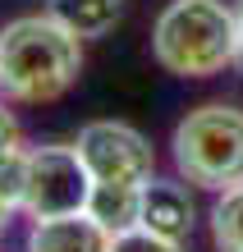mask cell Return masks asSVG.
I'll list each match as a JSON object with an SVG mask.
<instances>
[{"label": "cell", "instance_id": "6da1fadb", "mask_svg": "<svg viewBox=\"0 0 243 252\" xmlns=\"http://www.w3.org/2000/svg\"><path fill=\"white\" fill-rule=\"evenodd\" d=\"M83 73V37L55 14H19L0 32V96L23 106L60 101Z\"/></svg>", "mask_w": 243, "mask_h": 252}, {"label": "cell", "instance_id": "7a4b0ae2", "mask_svg": "<svg viewBox=\"0 0 243 252\" xmlns=\"http://www.w3.org/2000/svg\"><path fill=\"white\" fill-rule=\"evenodd\" d=\"M239 28L225 0H170L151 23V60L174 78H216L234 69Z\"/></svg>", "mask_w": 243, "mask_h": 252}, {"label": "cell", "instance_id": "3957f363", "mask_svg": "<svg viewBox=\"0 0 243 252\" xmlns=\"http://www.w3.org/2000/svg\"><path fill=\"white\" fill-rule=\"evenodd\" d=\"M170 152L179 179H188L193 188L225 192L243 184V110L225 101L193 106L170 133Z\"/></svg>", "mask_w": 243, "mask_h": 252}, {"label": "cell", "instance_id": "277c9868", "mask_svg": "<svg viewBox=\"0 0 243 252\" xmlns=\"http://www.w3.org/2000/svg\"><path fill=\"white\" fill-rule=\"evenodd\" d=\"M92 174L73 142H46L23 152V211L33 220L87 211Z\"/></svg>", "mask_w": 243, "mask_h": 252}, {"label": "cell", "instance_id": "5b68a950", "mask_svg": "<svg viewBox=\"0 0 243 252\" xmlns=\"http://www.w3.org/2000/svg\"><path fill=\"white\" fill-rule=\"evenodd\" d=\"M78 147L92 184H115V188H142L156 179V152L133 124L124 120H92L78 128Z\"/></svg>", "mask_w": 243, "mask_h": 252}, {"label": "cell", "instance_id": "8992f818", "mask_svg": "<svg viewBox=\"0 0 243 252\" xmlns=\"http://www.w3.org/2000/svg\"><path fill=\"white\" fill-rule=\"evenodd\" d=\"M138 225L161 234V239L188 243L193 225H197V202L188 179H151L142 184V202H138Z\"/></svg>", "mask_w": 243, "mask_h": 252}, {"label": "cell", "instance_id": "52a82bcc", "mask_svg": "<svg viewBox=\"0 0 243 252\" xmlns=\"http://www.w3.org/2000/svg\"><path fill=\"white\" fill-rule=\"evenodd\" d=\"M28 252H110V234H105L87 211L51 216V220H33V229H28Z\"/></svg>", "mask_w": 243, "mask_h": 252}, {"label": "cell", "instance_id": "ba28073f", "mask_svg": "<svg viewBox=\"0 0 243 252\" xmlns=\"http://www.w3.org/2000/svg\"><path fill=\"white\" fill-rule=\"evenodd\" d=\"M46 9L69 28V32H78L83 41L105 37L119 19H124V0H51Z\"/></svg>", "mask_w": 243, "mask_h": 252}, {"label": "cell", "instance_id": "9c48e42d", "mask_svg": "<svg viewBox=\"0 0 243 252\" xmlns=\"http://www.w3.org/2000/svg\"><path fill=\"white\" fill-rule=\"evenodd\" d=\"M138 202H142V188H115V184H92V197H87V216L110 234H124L138 225Z\"/></svg>", "mask_w": 243, "mask_h": 252}, {"label": "cell", "instance_id": "30bf717a", "mask_svg": "<svg viewBox=\"0 0 243 252\" xmlns=\"http://www.w3.org/2000/svg\"><path fill=\"white\" fill-rule=\"evenodd\" d=\"M211 243H216V252H243V184L216 192V206H211Z\"/></svg>", "mask_w": 243, "mask_h": 252}, {"label": "cell", "instance_id": "8fae6325", "mask_svg": "<svg viewBox=\"0 0 243 252\" xmlns=\"http://www.w3.org/2000/svg\"><path fill=\"white\" fill-rule=\"evenodd\" d=\"M110 252H188V248L174 243V239H161V234H151L142 225H133V229H124V234L110 239Z\"/></svg>", "mask_w": 243, "mask_h": 252}, {"label": "cell", "instance_id": "7c38bea8", "mask_svg": "<svg viewBox=\"0 0 243 252\" xmlns=\"http://www.w3.org/2000/svg\"><path fill=\"white\" fill-rule=\"evenodd\" d=\"M0 202H9L14 211H23V147L9 156H0Z\"/></svg>", "mask_w": 243, "mask_h": 252}, {"label": "cell", "instance_id": "4fadbf2b", "mask_svg": "<svg viewBox=\"0 0 243 252\" xmlns=\"http://www.w3.org/2000/svg\"><path fill=\"white\" fill-rule=\"evenodd\" d=\"M23 147V133H19V120H14V110H5V101H0V156L19 152Z\"/></svg>", "mask_w": 243, "mask_h": 252}, {"label": "cell", "instance_id": "5bb4252c", "mask_svg": "<svg viewBox=\"0 0 243 252\" xmlns=\"http://www.w3.org/2000/svg\"><path fill=\"white\" fill-rule=\"evenodd\" d=\"M234 28H239V55H234V69L243 73V0H234Z\"/></svg>", "mask_w": 243, "mask_h": 252}, {"label": "cell", "instance_id": "9a60e30c", "mask_svg": "<svg viewBox=\"0 0 243 252\" xmlns=\"http://www.w3.org/2000/svg\"><path fill=\"white\" fill-rule=\"evenodd\" d=\"M9 220H14V206H9V202H0V239L9 234Z\"/></svg>", "mask_w": 243, "mask_h": 252}]
</instances>
